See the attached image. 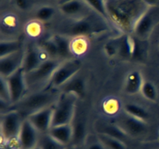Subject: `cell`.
<instances>
[{
  "mask_svg": "<svg viewBox=\"0 0 159 149\" xmlns=\"http://www.w3.org/2000/svg\"><path fill=\"white\" fill-rule=\"evenodd\" d=\"M107 12L115 29L132 34L139 19L150 7L142 0H106Z\"/></svg>",
  "mask_w": 159,
  "mask_h": 149,
  "instance_id": "obj_1",
  "label": "cell"
},
{
  "mask_svg": "<svg viewBox=\"0 0 159 149\" xmlns=\"http://www.w3.org/2000/svg\"><path fill=\"white\" fill-rule=\"evenodd\" d=\"M114 26L96 12L79 19H68L61 23L58 34L68 37H87L89 36L105 32Z\"/></svg>",
  "mask_w": 159,
  "mask_h": 149,
  "instance_id": "obj_2",
  "label": "cell"
},
{
  "mask_svg": "<svg viewBox=\"0 0 159 149\" xmlns=\"http://www.w3.org/2000/svg\"><path fill=\"white\" fill-rule=\"evenodd\" d=\"M60 95V90L47 86L27 93L21 100L12 105L11 109L17 110L23 118H26L42 109L54 106Z\"/></svg>",
  "mask_w": 159,
  "mask_h": 149,
  "instance_id": "obj_3",
  "label": "cell"
},
{
  "mask_svg": "<svg viewBox=\"0 0 159 149\" xmlns=\"http://www.w3.org/2000/svg\"><path fill=\"white\" fill-rule=\"evenodd\" d=\"M62 61L60 59L49 58L42 62L32 71L26 73L28 90L37 91L48 86L54 71Z\"/></svg>",
  "mask_w": 159,
  "mask_h": 149,
  "instance_id": "obj_4",
  "label": "cell"
},
{
  "mask_svg": "<svg viewBox=\"0 0 159 149\" xmlns=\"http://www.w3.org/2000/svg\"><path fill=\"white\" fill-rule=\"evenodd\" d=\"M79 98L73 94L61 93L53 106L51 127L71 124L76 114V104Z\"/></svg>",
  "mask_w": 159,
  "mask_h": 149,
  "instance_id": "obj_5",
  "label": "cell"
},
{
  "mask_svg": "<svg viewBox=\"0 0 159 149\" xmlns=\"http://www.w3.org/2000/svg\"><path fill=\"white\" fill-rule=\"evenodd\" d=\"M24 118L17 110L11 109L1 115V136L5 142L17 143L22 123Z\"/></svg>",
  "mask_w": 159,
  "mask_h": 149,
  "instance_id": "obj_6",
  "label": "cell"
},
{
  "mask_svg": "<svg viewBox=\"0 0 159 149\" xmlns=\"http://www.w3.org/2000/svg\"><path fill=\"white\" fill-rule=\"evenodd\" d=\"M81 67L82 63L79 59L71 58L63 61L54 71L48 86L59 90L62 85L80 72Z\"/></svg>",
  "mask_w": 159,
  "mask_h": 149,
  "instance_id": "obj_7",
  "label": "cell"
},
{
  "mask_svg": "<svg viewBox=\"0 0 159 149\" xmlns=\"http://www.w3.org/2000/svg\"><path fill=\"white\" fill-rule=\"evenodd\" d=\"M10 94L11 105H14L21 100L27 94L28 87L26 81V72L23 68L6 78Z\"/></svg>",
  "mask_w": 159,
  "mask_h": 149,
  "instance_id": "obj_8",
  "label": "cell"
},
{
  "mask_svg": "<svg viewBox=\"0 0 159 149\" xmlns=\"http://www.w3.org/2000/svg\"><path fill=\"white\" fill-rule=\"evenodd\" d=\"M116 124L130 138H139L145 134L148 130L146 121L133 117L124 112L116 118Z\"/></svg>",
  "mask_w": 159,
  "mask_h": 149,
  "instance_id": "obj_9",
  "label": "cell"
},
{
  "mask_svg": "<svg viewBox=\"0 0 159 149\" xmlns=\"http://www.w3.org/2000/svg\"><path fill=\"white\" fill-rule=\"evenodd\" d=\"M39 134L40 133L31 123L26 118H24L17 139V148L31 149L37 146L40 140Z\"/></svg>",
  "mask_w": 159,
  "mask_h": 149,
  "instance_id": "obj_10",
  "label": "cell"
},
{
  "mask_svg": "<svg viewBox=\"0 0 159 149\" xmlns=\"http://www.w3.org/2000/svg\"><path fill=\"white\" fill-rule=\"evenodd\" d=\"M58 9L61 13L68 19L82 18L95 12L83 0H70L61 3Z\"/></svg>",
  "mask_w": 159,
  "mask_h": 149,
  "instance_id": "obj_11",
  "label": "cell"
},
{
  "mask_svg": "<svg viewBox=\"0 0 159 149\" xmlns=\"http://www.w3.org/2000/svg\"><path fill=\"white\" fill-rule=\"evenodd\" d=\"M53 106L42 109L26 117L40 134L48 133L52 125Z\"/></svg>",
  "mask_w": 159,
  "mask_h": 149,
  "instance_id": "obj_12",
  "label": "cell"
},
{
  "mask_svg": "<svg viewBox=\"0 0 159 149\" xmlns=\"http://www.w3.org/2000/svg\"><path fill=\"white\" fill-rule=\"evenodd\" d=\"M24 48L9 55L0 57V75L7 78L23 67Z\"/></svg>",
  "mask_w": 159,
  "mask_h": 149,
  "instance_id": "obj_13",
  "label": "cell"
},
{
  "mask_svg": "<svg viewBox=\"0 0 159 149\" xmlns=\"http://www.w3.org/2000/svg\"><path fill=\"white\" fill-rule=\"evenodd\" d=\"M43 55L48 56L44 51L39 47L38 45L33 43L26 45L24 47V59L22 67L25 72H30L37 68L42 62L46 61L42 57Z\"/></svg>",
  "mask_w": 159,
  "mask_h": 149,
  "instance_id": "obj_14",
  "label": "cell"
},
{
  "mask_svg": "<svg viewBox=\"0 0 159 149\" xmlns=\"http://www.w3.org/2000/svg\"><path fill=\"white\" fill-rule=\"evenodd\" d=\"M152 9L153 7L149 8L135 25L132 34L138 40H144L147 39L153 29L155 23V15Z\"/></svg>",
  "mask_w": 159,
  "mask_h": 149,
  "instance_id": "obj_15",
  "label": "cell"
},
{
  "mask_svg": "<svg viewBox=\"0 0 159 149\" xmlns=\"http://www.w3.org/2000/svg\"><path fill=\"white\" fill-rule=\"evenodd\" d=\"M95 129L97 134H104L113 137L125 143L127 140L130 138L116 123L112 124L107 121L99 120L96 123Z\"/></svg>",
  "mask_w": 159,
  "mask_h": 149,
  "instance_id": "obj_16",
  "label": "cell"
},
{
  "mask_svg": "<svg viewBox=\"0 0 159 149\" xmlns=\"http://www.w3.org/2000/svg\"><path fill=\"white\" fill-rule=\"evenodd\" d=\"M60 92L65 93H70L77 96L78 98L84 97L86 91V83L82 76L76 74L70 79L68 82L61 87Z\"/></svg>",
  "mask_w": 159,
  "mask_h": 149,
  "instance_id": "obj_17",
  "label": "cell"
},
{
  "mask_svg": "<svg viewBox=\"0 0 159 149\" xmlns=\"http://www.w3.org/2000/svg\"><path fill=\"white\" fill-rule=\"evenodd\" d=\"M144 80L142 74L138 70H133L130 71L126 76L124 81V89L126 94L134 96L141 93V87Z\"/></svg>",
  "mask_w": 159,
  "mask_h": 149,
  "instance_id": "obj_18",
  "label": "cell"
},
{
  "mask_svg": "<svg viewBox=\"0 0 159 149\" xmlns=\"http://www.w3.org/2000/svg\"><path fill=\"white\" fill-rule=\"evenodd\" d=\"M48 133L57 142L68 147L72 140V126L71 124H69L51 127Z\"/></svg>",
  "mask_w": 159,
  "mask_h": 149,
  "instance_id": "obj_19",
  "label": "cell"
},
{
  "mask_svg": "<svg viewBox=\"0 0 159 149\" xmlns=\"http://www.w3.org/2000/svg\"><path fill=\"white\" fill-rule=\"evenodd\" d=\"M73 135L71 144L72 147H76L82 145L87 138V127L85 122L81 118L76 117V114L71 122Z\"/></svg>",
  "mask_w": 159,
  "mask_h": 149,
  "instance_id": "obj_20",
  "label": "cell"
},
{
  "mask_svg": "<svg viewBox=\"0 0 159 149\" xmlns=\"http://www.w3.org/2000/svg\"><path fill=\"white\" fill-rule=\"evenodd\" d=\"M118 55L122 58L127 60L132 58L134 37L131 34H122L117 38Z\"/></svg>",
  "mask_w": 159,
  "mask_h": 149,
  "instance_id": "obj_21",
  "label": "cell"
},
{
  "mask_svg": "<svg viewBox=\"0 0 159 149\" xmlns=\"http://www.w3.org/2000/svg\"><path fill=\"white\" fill-rule=\"evenodd\" d=\"M53 38L57 44L59 59L62 61L71 59L72 53L71 49V40L69 37L57 34L53 36Z\"/></svg>",
  "mask_w": 159,
  "mask_h": 149,
  "instance_id": "obj_22",
  "label": "cell"
},
{
  "mask_svg": "<svg viewBox=\"0 0 159 149\" xmlns=\"http://www.w3.org/2000/svg\"><path fill=\"white\" fill-rule=\"evenodd\" d=\"M124 113L137 119L147 122L149 117V113L144 106L134 102H127L124 106Z\"/></svg>",
  "mask_w": 159,
  "mask_h": 149,
  "instance_id": "obj_23",
  "label": "cell"
},
{
  "mask_svg": "<svg viewBox=\"0 0 159 149\" xmlns=\"http://www.w3.org/2000/svg\"><path fill=\"white\" fill-rule=\"evenodd\" d=\"M23 44L18 40H1L0 43V57L9 55L23 49Z\"/></svg>",
  "mask_w": 159,
  "mask_h": 149,
  "instance_id": "obj_24",
  "label": "cell"
},
{
  "mask_svg": "<svg viewBox=\"0 0 159 149\" xmlns=\"http://www.w3.org/2000/svg\"><path fill=\"white\" fill-rule=\"evenodd\" d=\"M37 45L42 51L46 53L49 58L59 59L58 50H57V44H56L53 37H50V38L43 39L39 42Z\"/></svg>",
  "mask_w": 159,
  "mask_h": 149,
  "instance_id": "obj_25",
  "label": "cell"
},
{
  "mask_svg": "<svg viewBox=\"0 0 159 149\" xmlns=\"http://www.w3.org/2000/svg\"><path fill=\"white\" fill-rule=\"evenodd\" d=\"M96 138L101 141L106 149H127V144L117 138L104 134H97Z\"/></svg>",
  "mask_w": 159,
  "mask_h": 149,
  "instance_id": "obj_26",
  "label": "cell"
},
{
  "mask_svg": "<svg viewBox=\"0 0 159 149\" xmlns=\"http://www.w3.org/2000/svg\"><path fill=\"white\" fill-rule=\"evenodd\" d=\"M83 1L93 9V11H94L96 13L102 16V18H104L112 24L110 17H109L108 12H107L106 0H83Z\"/></svg>",
  "mask_w": 159,
  "mask_h": 149,
  "instance_id": "obj_27",
  "label": "cell"
},
{
  "mask_svg": "<svg viewBox=\"0 0 159 149\" xmlns=\"http://www.w3.org/2000/svg\"><path fill=\"white\" fill-rule=\"evenodd\" d=\"M141 93L143 97L150 102H156L158 99V90L152 82L144 80L141 89Z\"/></svg>",
  "mask_w": 159,
  "mask_h": 149,
  "instance_id": "obj_28",
  "label": "cell"
},
{
  "mask_svg": "<svg viewBox=\"0 0 159 149\" xmlns=\"http://www.w3.org/2000/svg\"><path fill=\"white\" fill-rule=\"evenodd\" d=\"M38 145L41 149H66L67 146L57 142V141L51 138L48 133L42 134L39 140Z\"/></svg>",
  "mask_w": 159,
  "mask_h": 149,
  "instance_id": "obj_29",
  "label": "cell"
},
{
  "mask_svg": "<svg viewBox=\"0 0 159 149\" xmlns=\"http://www.w3.org/2000/svg\"><path fill=\"white\" fill-rule=\"evenodd\" d=\"M55 13V9L51 6H41L35 12V18L39 22H48L52 19Z\"/></svg>",
  "mask_w": 159,
  "mask_h": 149,
  "instance_id": "obj_30",
  "label": "cell"
},
{
  "mask_svg": "<svg viewBox=\"0 0 159 149\" xmlns=\"http://www.w3.org/2000/svg\"><path fill=\"white\" fill-rule=\"evenodd\" d=\"M87 40L85 37H75L71 41V53L76 55H82L87 51Z\"/></svg>",
  "mask_w": 159,
  "mask_h": 149,
  "instance_id": "obj_31",
  "label": "cell"
},
{
  "mask_svg": "<svg viewBox=\"0 0 159 149\" xmlns=\"http://www.w3.org/2000/svg\"><path fill=\"white\" fill-rule=\"evenodd\" d=\"M0 100L10 103V94L6 78L0 75Z\"/></svg>",
  "mask_w": 159,
  "mask_h": 149,
  "instance_id": "obj_32",
  "label": "cell"
},
{
  "mask_svg": "<svg viewBox=\"0 0 159 149\" xmlns=\"http://www.w3.org/2000/svg\"><path fill=\"white\" fill-rule=\"evenodd\" d=\"M104 51L108 57H114V56L118 55L117 38L106 43L104 46Z\"/></svg>",
  "mask_w": 159,
  "mask_h": 149,
  "instance_id": "obj_33",
  "label": "cell"
},
{
  "mask_svg": "<svg viewBox=\"0 0 159 149\" xmlns=\"http://www.w3.org/2000/svg\"><path fill=\"white\" fill-rule=\"evenodd\" d=\"M14 6L21 11H26L33 6L34 0H12Z\"/></svg>",
  "mask_w": 159,
  "mask_h": 149,
  "instance_id": "obj_34",
  "label": "cell"
},
{
  "mask_svg": "<svg viewBox=\"0 0 159 149\" xmlns=\"http://www.w3.org/2000/svg\"><path fill=\"white\" fill-rule=\"evenodd\" d=\"M38 22H32V23H30L29 24H27L28 26L26 28V30H27V33L30 37L39 36V34L41 32V27H40Z\"/></svg>",
  "mask_w": 159,
  "mask_h": 149,
  "instance_id": "obj_35",
  "label": "cell"
},
{
  "mask_svg": "<svg viewBox=\"0 0 159 149\" xmlns=\"http://www.w3.org/2000/svg\"><path fill=\"white\" fill-rule=\"evenodd\" d=\"M86 149H106L103 144L101 143V141L96 138L95 141H91L89 144L87 145Z\"/></svg>",
  "mask_w": 159,
  "mask_h": 149,
  "instance_id": "obj_36",
  "label": "cell"
},
{
  "mask_svg": "<svg viewBox=\"0 0 159 149\" xmlns=\"http://www.w3.org/2000/svg\"><path fill=\"white\" fill-rule=\"evenodd\" d=\"M148 7H155L156 6L158 0H142Z\"/></svg>",
  "mask_w": 159,
  "mask_h": 149,
  "instance_id": "obj_37",
  "label": "cell"
},
{
  "mask_svg": "<svg viewBox=\"0 0 159 149\" xmlns=\"http://www.w3.org/2000/svg\"><path fill=\"white\" fill-rule=\"evenodd\" d=\"M31 149H41V147H40L39 145H37V146H36V147H33V148H31Z\"/></svg>",
  "mask_w": 159,
  "mask_h": 149,
  "instance_id": "obj_38",
  "label": "cell"
},
{
  "mask_svg": "<svg viewBox=\"0 0 159 149\" xmlns=\"http://www.w3.org/2000/svg\"><path fill=\"white\" fill-rule=\"evenodd\" d=\"M2 149H19V148H13V147H6V148H2Z\"/></svg>",
  "mask_w": 159,
  "mask_h": 149,
  "instance_id": "obj_39",
  "label": "cell"
},
{
  "mask_svg": "<svg viewBox=\"0 0 159 149\" xmlns=\"http://www.w3.org/2000/svg\"><path fill=\"white\" fill-rule=\"evenodd\" d=\"M66 149H70V148H69V147H67V148H66Z\"/></svg>",
  "mask_w": 159,
  "mask_h": 149,
  "instance_id": "obj_40",
  "label": "cell"
}]
</instances>
